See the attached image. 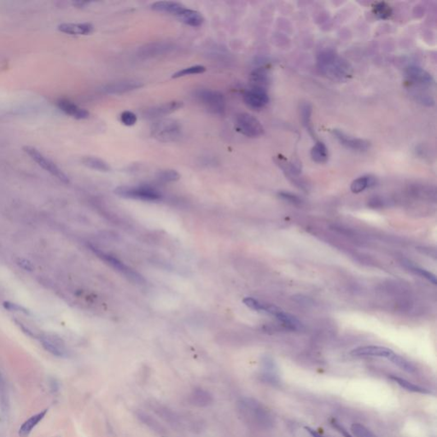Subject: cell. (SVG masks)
<instances>
[{
  "label": "cell",
  "mask_w": 437,
  "mask_h": 437,
  "mask_svg": "<svg viewBox=\"0 0 437 437\" xmlns=\"http://www.w3.org/2000/svg\"><path fill=\"white\" fill-rule=\"evenodd\" d=\"M318 68L323 75L336 81L347 80L352 75V68L349 63L332 50L319 53Z\"/></svg>",
  "instance_id": "cell-1"
},
{
  "label": "cell",
  "mask_w": 437,
  "mask_h": 437,
  "mask_svg": "<svg viewBox=\"0 0 437 437\" xmlns=\"http://www.w3.org/2000/svg\"><path fill=\"white\" fill-rule=\"evenodd\" d=\"M238 409L243 418L250 424L257 426L268 427L273 423L268 409L255 399L245 397L238 402Z\"/></svg>",
  "instance_id": "cell-2"
},
{
  "label": "cell",
  "mask_w": 437,
  "mask_h": 437,
  "mask_svg": "<svg viewBox=\"0 0 437 437\" xmlns=\"http://www.w3.org/2000/svg\"><path fill=\"white\" fill-rule=\"evenodd\" d=\"M182 134V127L173 119H162L152 124L150 135L162 143L177 141Z\"/></svg>",
  "instance_id": "cell-3"
},
{
  "label": "cell",
  "mask_w": 437,
  "mask_h": 437,
  "mask_svg": "<svg viewBox=\"0 0 437 437\" xmlns=\"http://www.w3.org/2000/svg\"><path fill=\"white\" fill-rule=\"evenodd\" d=\"M195 98L210 113L223 115L226 111V99L224 95L220 92L201 89L195 92Z\"/></svg>",
  "instance_id": "cell-4"
},
{
  "label": "cell",
  "mask_w": 437,
  "mask_h": 437,
  "mask_svg": "<svg viewBox=\"0 0 437 437\" xmlns=\"http://www.w3.org/2000/svg\"><path fill=\"white\" fill-rule=\"evenodd\" d=\"M24 150L25 153L29 155V157H31L32 160H34V162L38 163V165L40 166L43 169L57 178L60 181H62L65 184L70 183V179L67 175L65 174L64 172H62V170L60 169L59 167H57V165L55 164L52 160L45 157L44 155L42 154L41 152L38 150L36 148L27 145V146L24 147Z\"/></svg>",
  "instance_id": "cell-5"
},
{
  "label": "cell",
  "mask_w": 437,
  "mask_h": 437,
  "mask_svg": "<svg viewBox=\"0 0 437 437\" xmlns=\"http://www.w3.org/2000/svg\"><path fill=\"white\" fill-rule=\"evenodd\" d=\"M115 193L123 198H134V199L145 201L159 200L162 196L158 190L147 185L120 186L116 188Z\"/></svg>",
  "instance_id": "cell-6"
},
{
  "label": "cell",
  "mask_w": 437,
  "mask_h": 437,
  "mask_svg": "<svg viewBox=\"0 0 437 437\" xmlns=\"http://www.w3.org/2000/svg\"><path fill=\"white\" fill-rule=\"evenodd\" d=\"M236 129L249 138H257L264 134V128L260 121L248 113L239 114L237 116Z\"/></svg>",
  "instance_id": "cell-7"
},
{
  "label": "cell",
  "mask_w": 437,
  "mask_h": 437,
  "mask_svg": "<svg viewBox=\"0 0 437 437\" xmlns=\"http://www.w3.org/2000/svg\"><path fill=\"white\" fill-rule=\"evenodd\" d=\"M244 100L250 108L260 110L268 104L269 97L267 90L264 88L252 86L245 92L244 94Z\"/></svg>",
  "instance_id": "cell-8"
},
{
  "label": "cell",
  "mask_w": 437,
  "mask_h": 437,
  "mask_svg": "<svg viewBox=\"0 0 437 437\" xmlns=\"http://www.w3.org/2000/svg\"><path fill=\"white\" fill-rule=\"evenodd\" d=\"M184 106L183 102L180 101H171L168 103H162L159 105L153 106L148 108L143 112V117L145 119H157L162 116H167L179 111Z\"/></svg>",
  "instance_id": "cell-9"
},
{
  "label": "cell",
  "mask_w": 437,
  "mask_h": 437,
  "mask_svg": "<svg viewBox=\"0 0 437 437\" xmlns=\"http://www.w3.org/2000/svg\"><path fill=\"white\" fill-rule=\"evenodd\" d=\"M93 250L95 251V253L98 254L99 257L102 258L103 260L107 261L108 264H110L112 268H115L118 272L123 273L124 275L130 278L132 281H134V282H137V283H143L144 282V278H142L139 273H137L136 272H134L131 268H129L128 267L124 265L123 263L117 260L116 258L114 257L112 255H107L105 253L101 252V251L96 250V249H94Z\"/></svg>",
  "instance_id": "cell-10"
},
{
  "label": "cell",
  "mask_w": 437,
  "mask_h": 437,
  "mask_svg": "<svg viewBox=\"0 0 437 437\" xmlns=\"http://www.w3.org/2000/svg\"><path fill=\"white\" fill-rule=\"evenodd\" d=\"M332 134L334 135L335 138L340 142V144L347 149H353L355 151H366L370 147V143L367 140L348 136L338 129H334L332 131Z\"/></svg>",
  "instance_id": "cell-11"
},
{
  "label": "cell",
  "mask_w": 437,
  "mask_h": 437,
  "mask_svg": "<svg viewBox=\"0 0 437 437\" xmlns=\"http://www.w3.org/2000/svg\"><path fill=\"white\" fill-rule=\"evenodd\" d=\"M144 85L139 80H126L110 83L102 88V92L106 94H121L141 88Z\"/></svg>",
  "instance_id": "cell-12"
},
{
  "label": "cell",
  "mask_w": 437,
  "mask_h": 437,
  "mask_svg": "<svg viewBox=\"0 0 437 437\" xmlns=\"http://www.w3.org/2000/svg\"><path fill=\"white\" fill-rule=\"evenodd\" d=\"M393 353V350L390 348L382 346H364L356 347L350 354L355 357H383L388 359Z\"/></svg>",
  "instance_id": "cell-13"
},
{
  "label": "cell",
  "mask_w": 437,
  "mask_h": 437,
  "mask_svg": "<svg viewBox=\"0 0 437 437\" xmlns=\"http://www.w3.org/2000/svg\"><path fill=\"white\" fill-rule=\"evenodd\" d=\"M57 105L63 113L71 116L76 120H85L89 118L90 113L85 108H80L75 103L68 99H60L57 101Z\"/></svg>",
  "instance_id": "cell-14"
},
{
  "label": "cell",
  "mask_w": 437,
  "mask_h": 437,
  "mask_svg": "<svg viewBox=\"0 0 437 437\" xmlns=\"http://www.w3.org/2000/svg\"><path fill=\"white\" fill-rule=\"evenodd\" d=\"M149 408L151 409L155 413L161 417L164 421L168 423L170 425L177 427L181 424H180V418L177 414L175 413L174 411H172L171 409L168 408L167 406L155 401L149 402Z\"/></svg>",
  "instance_id": "cell-15"
},
{
  "label": "cell",
  "mask_w": 437,
  "mask_h": 437,
  "mask_svg": "<svg viewBox=\"0 0 437 437\" xmlns=\"http://www.w3.org/2000/svg\"><path fill=\"white\" fill-rule=\"evenodd\" d=\"M263 378L266 382L276 384L279 383V374L275 361L270 356H265L263 359Z\"/></svg>",
  "instance_id": "cell-16"
},
{
  "label": "cell",
  "mask_w": 437,
  "mask_h": 437,
  "mask_svg": "<svg viewBox=\"0 0 437 437\" xmlns=\"http://www.w3.org/2000/svg\"><path fill=\"white\" fill-rule=\"evenodd\" d=\"M172 49V47L169 43L157 42V43H151V44L146 45L144 47H141V49L139 50V54L140 57L149 58V57H156V56L163 54V53L169 52Z\"/></svg>",
  "instance_id": "cell-17"
},
{
  "label": "cell",
  "mask_w": 437,
  "mask_h": 437,
  "mask_svg": "<svg viewBox=\"0 0 437 437\" xmlns=\"http://www.w3.org/2000/svg\"><path fill=\"white\" fill-rule=\"evenodd\" d=\"M60 32L70 35H88L93 32L91 24H62L57 27Z\"/></svg>",
  "instance_id": "cell-18"
},
{
  "label": "cell",
  "mask_w": 437,
  "mask_h": 437,
  "mask_svg": "<svg viewBox=\"0 0 437 437\" xmlns=\"http://www.w3.org/2000/svg\"><path fill=\"white\" fill-rule=\"evenodd\" d=\"M406 74H407V76L410 78V80H412L414 82L418 83V84L431 85L434 83V80H433L431 75H429V73L425 70H423L422 68L411 66L406 70Z\"/></svg>",
  "instance_id": "cell-19"
},
{
  "label": "cell",
  "mask_w": 437,
  "mask_h": 437,
  "mask_svg": "<svg viewBox=\"0 0 437 437\" xmlns=\"http://www.w3.org/2000/svg\"><path fill=\"white\" fill-rule=\"evenodd\" d=\"M273 316L276 317V319L279 320L283 325H286L288 329L291 330V331H300L303 327L297 318L291 315V314L283 312L279 308H278L277 310L273 313Z\"/></svg>",
  "instance_id": "cell-20"
},
{
  "label": "cell",
  "mask_w": 437,
  "mask_h": 437,
  "mask_svg": "<svg viewBox=\"0 0 437 437\" xmlns=\"http://www.w3.org/2000/svg\"><path fill=\"white\" fill-rule=\"evenodd\" d=\"M136 415L137 418L143 424H145L147 427H149L152 431L159 434L160 436H167V431H166L164 427L162 426V424H160L159 422L157 421V419H155L153 417L142 411H137Z\"/></svg>",
  "instance_id": "cell-21"
},
{
  "label": "cell",
  "mask_w": 437,
  "mask_h": 437,
  "mask_svg": "<svg viewBox=\"0 0 437 437\" xmlns=\"http://www.w3.org/2000/svg\"><path fill=\"white\" fill-rule=\"evenodd\" d=\"M185 8V6H183L182 4L173 2V1H158L151 5V9L153 11L172 14L176 16Z\"/></svg>",
  "instance_id": "cell-22"
},
{
  "label": "cell",
  "mask_w": 437,
  "mask_h": 437,
  "mask_svg": "<svg viewBox=\"0 0 437 437\" xmlns=\"http://www.w3.org/2000/svg\"><path fill=\"white\" fill-rule=\"evenodd\" d=\"M177 17L184 24L191 27H199L204 23V17L200 12L190 9H184Z\"/></svg>",
  "instance_id": "cell-23"
},
{
  "label": "cell",
  "mask_w": 437,
  "mask_h": 437,
  "mask_svg": "<svg viewBox=\"0 0 437 437\" xmlns=\"http://www.w3.org/2000/svg\"><path fill=\"white\" fill-rule=\"evenodd\" d=\"M190 401L191 404L200 407L208 406L213 403V396L208 391L203 388H195L190 394Z\"/></svg>",
  "instance_id": "cell-24"
},
{
  "label": "cell",
  "mask_w": 437,
  "mask_h": 437,
  "mask_svg": "<svg viewBox=\"0 0 437 437\" xmlns=\"http://www.w3.org/2000/svg\"><path fill=\"white\" fill-rule=\"evenodd\" d=\"M47 413V409H46L44 411L35 414L34 416H32L30 419H28L27 421L24 422V424L19 429V436L29 437L34 427L36 426L37 424H39V422L44 419V417Z\"/></svg>",
  "instance_id": "cell-25"
},
{
  "label": "cell",
  "mask_w": 437,
  "mask_h": 437,
  "mask_svg": "<svg viewBox=\"0 0 437 437\" xmlns=\"http://www.w3.org/2000/svg\"><path fill=\"white\" fill-rule=\"evenodd\" d=\"M376 185V179L373 176H362L353 181L350 186L351 191L355 194L362 192L367 188L373 187Z\"/></svg>",
  "instance_id": "cell-26"
},
{
  "label": "cell",
  "mask_w": 437,
  "mask_h": 437,
  "mask_svg": "<svg viewBox=\"0 0 437 437\" xmlns=\"http://www.w3.org/2000/svg\"><path fill=\"white\" fill-rule=\"evenodd\" d=\"M390 379L394 381L396 384H398L400 387L404 388V389H406V390L409 391V392L419 394H430V391L429 389L423 388L421 386L417 385V384L411 383V382H409V381L406 380L405 378H400V377H397V376L391 375Z\"/></svg>",
  "instance_id": "cell-27"
},
{
  "label": "cell",
  "mask_w": 437,
  "mask_h": 437,
  "mask_svg": "<svg viewBox=\"0 0 437 437\" xmlns=\"http://www.w3.org/2000/svg\"><path fill=\"white\" fill-rule=\"evenodd\" d=\"M81 163L91 169L98 170L101 172L111 171V167L107 162L98 157H85L81 159Z\"/></svg>",
  "instance_id": "cell-28"
},
{
  "label": "cell",
  "mask_w": 437,
  "mask_h": 437,
  "mask_svg": "<svg viewBox=\"0 0 437 437\" xmlns=\"http://www.w3.org/2000/svg\"><path fill=\"white\" fill-rule=\"evenodd\" d=\"M268 73L265 68H259L257 70H254L250 75V81L252 83V86L256 88H264L268 85Z\"/></svg>",
  "instance_id": "cell-29"
},
{
  "label": "cell",
  "mask_w": 437,
  "mask_h": 437,
  "mask_svg": "<svg viewBox=\"0 0 437 437\" xmlns=\"http://www.w3.org/2000/svg\"><path fill=\"white\" fill-rule=\"evenodd\" d=\"M312 159L317 163H324L328 160V149L322 142H317L311 149Z\"/></svg>",
  "instance_id": "cell-30"
},
{
  "label": "cell",
  "mask_w": 437,
  "mask_h": 437,
  "mask_svg": "<svg viewBox=\"0 0 437 437\" xmlns=\"http://www.w3.org/2000/svg\"><path fill=\"white\" fill-rule=\"evenodd\" d=\"M42 346L44 347L45 349L51 353L52 355L57 356V357H63L66 355V351L64 347L62 344H59L57 342H54L53 340L47 339L43 338L41 340Z\"/></svg>",
  "instance_id": "cell-31"
},
{
  "label": "cell",
  "mask_w": 437,
  "mask_h": 437,
  "mask_svg": "<svg viewBox=\"0 0 437 437\" xmlns=\"http://www.w3.org/2000/svg\"><path fill=\"white\" fill-rule=\"evenodd\" d=\"M312 117V106L310 103H304L301 106V119L303 126L306 127L307 130L312 136L314 135V127L311 121Z\"/></svg>",
  "instance_id": "cell-32"
},
{
  "label": "cell",
  "mask_w": 437,
  "mask_h": 437,
  "mask_svg": "<svg viewBox=\"0 0 437 437\" xmlns=\"http://www.w3.org/2000/svg\"><path fill=\"white\" fill-rule=\"evenodd\" d=\"M388 359L393 363L394 365H396L406 373H413L416 370V368L410 361L406 360L405 358L401 357L400 355H396L395 353H393Z\"/></svg>",
  "instance_id": "cell-33"
},
{
  "label": "cell",
  "mask_w": 437,
  "mask_h": 437,
  "mask_svg": "<svg viewBox=\"0 0 437 437\" xmlns=\"http://www.w3.org/2000/svg\"><path fill=\"white\" fill-rule=\"evenodd\" d=\"M373 13L378 18L385 20L390 17L392 15V10L388 4H386L385 2H379L373 6Z\"/></svg>",
  "instance_id": "cell-34"
},
{
  "label": "cell",
  "mask_w": 437,
  "mask_h": 437,
  "mask_svg": "<svg viewBox=\"0 0 437 437\" xmlns=\"http://www.w3.org/2000/svg\"><path fill=\"white\" fill-rule=\"evenodd\" d=\"M204 72H206V68L204 66L195 65V66L185 68V69L178 71L172 75V77L173 79H177V78L184 77V76H187V75H200V74H203Z\"/></svg>",
  "instance_id": "cell-35"
},
{
  "label": "cell",
  "mask_w": 437,
  "mask_h": 437,
  "mask_svg": "<svg viewBox=\"0 0 437 437\" xmlns=\"http://www.w3.org/2000/svg\"><path fill=\"white\" fill-rule=\"evenodd\" d=\"M406 267L408 269L412 272V273H415V274H418V275L421 276L422 278H424L427 280L429 281L430 283H433V285H436L437 280L436 277L433 273H430L429 271L425 270V269H423V268H419V267H416V266L412 265L410 263H406Z\"/></svg>",
  "instance_id": "cell-36"
},
{
  "label": "cell",
  "mask_w": 437,
  "mask_h": 437,
  "mask_svg": "<svg viewBox=\"0 0 437 437\" xmlns=\"http://www.w3.org/2000/svg\"><path fill=\"white\" fill-rule=\"evenodd\" d=\"M157 177L162 182H174L180 180V175L175 170L166 169L157 172Z\"/></svg>",
  "instance_id": "cell-37"
},
{
  "label": "cell",
  "mask_w": 437,
  "mask_h": 437,
  "mask_svg": "<svg viewBox=\"0 0 437 437\" xmlns=\"http://www.w3.org/2000/svg\"><path fill=\"white\" fill-rule=\"evenodd\" d=\"M351 431L355 437H376L373 432L359 423L352 424Z\"/></svg>",
  "instance_id": "cell-38"
},
{
  "label": "cell",
  "mask_w": 437,
  "mask_h": 437,
  "mask_svg": "<svg viewBox=\"0 0 437 437\" xmlns=\"http://www.w3.org/2000/svg\"><path fill=\"white\" fill-rule=\"evenodd\" d=\"M121 123L126 126H132L135 125L137 122V116L131 111H125L121 114L120 116Z\"/></svg>",
  "instance_id": "cell-39"
},
{
  "label": "cell",
  "mask_w": 437,
  "mask_h": 437,
  "mask_svg": "<svg viewBox=\"0 0 437 437\" xmlns=\"http://www.w3.org/2000/svg\"><path fill=\"white\" fill-rule=\"evenodd\" d=\"M244 303L246 306L249 307L250 309L255 310V311L264 312L265 311L266 304L260 302V301L255 300V299L251 298V297H246L244 299Z\"/></svg>",
  "instance_id": "cell-40"
},
{
  "label": "cell",
  "mask_w": 437,
  "mask_h": 437,
  "mask_svg": "<svg viewBox=\"0 0 437 437\" xmlns=\"http://www.w3.org/2000/svg\"><path fill=\"white\" fill-rule=\"evenodd\" d=\"M278 195L283 200L287 201L288 203H292V204H295V205H298V204H301V198L295 195L293 193L281 191V192L278 193Z\"/></svg>",
  "instance_id": "cell-41"
},
{
  "label": "cell",
  "mask_w": 437,
  "mask_h": 437,
  "mask_svg": "<svg viewBox=\"0 0 437 437\" xmlns=\"http://www.w3.org/2000/svg\"><path fill=\"white\" fill-rule=\"evenodd\" d=\"M3 305L5 309L10 310V311L20 312V313H23L24 314H30L28 309H25L24 307L20 306L18 304L13 303L11 301H5Z\"/></svg>",
  "instance_id": "cell-42"
},
{
  "label": "cell",
  "mask_w": 437,
  "mask_h": 437,
  "mask_svg": "<svg viewBox=\"0 0 437 437\" xmlns=\"http://www.w3.org/2000/svg\"><path fill=\"white\" fill-rule=\"evenodd\" d=\"M17 264L25 271L33 272L34 270V265L32 264L31 261L27 260L25 258H18L17 259Z\"/></svg>",
  "instance_id": "cell-43"
},
{
  "label": "cell",
  "mask_w": 437,
  "mask_h": 437,
  "mask_svg": "<svg viewBox=\"0 0 437 437\" xmlns=\"http://www.w3.org/2000/svg\"><path fill=\"white\" fill-rule=\"evenodd\" d=\"M332 425L334 427L335 429H337V431L340 432L341 434H343L344 437H354L353 435L347 431V429H345L344 427L342 426V424H340L337 420L332 419Z\"/></svg>",
  "instance_id": "cell-44"
},
{
  "label": "cell",
  "mask_w": 437,
  "mask_h": 437,
  "mask_svg": "<svg viewBox=\"0 0 437 437\" xmlns=\"http://www.w3.org/2000/svg\"><path fill=\"white\" fill-rule=\"evenodd\" d=\"M17 324H18L19 326L21 327V330L24 331V333H26V334L28 335V336H29V337L37 338L36 334H35L33 331H31L29 328H27V327L25 326V325H24V324H21V323H17Z\"/></svg>",
  "instance_id": "cell-45"
},
{
  "label": "cell",
  "mask_w": 437,
  "mask_h": 437,
  "mask_svg": "<svg viewBox=\"0 0 437 437\" xmlns=\"http://www.w3.org/2000/svg\"><path fill=\"white\" fill-rule=\"evenodd\" d=\"M305 429H306L307 432H309V434L311 435V437H323L321 434H319L318 432L315 431L310 427H305Z\"/></svg>",
  "instance_id": "cell-46"
}]
</instances>
